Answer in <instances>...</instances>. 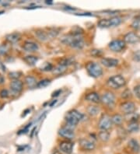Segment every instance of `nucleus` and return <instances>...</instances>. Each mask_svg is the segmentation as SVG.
<instances>
[{
  "label": "nucleus",
  "mask_w": 140,
  "mask_h": 154,
  "mask_svg": "<svg viewBox=\"0 0 140 154\" xmlns=\"http://www.w3.org/2000/svg\"><path fill=\"white\" fill-rule=\"evenodd\" d=\"M61 42L65 45H69L70 47L76 49H82L85 45L82 36L78 34H67L61 38Z\"/></svg>",
  "instance_id": "nucleus-1"
},
{
  "label": "nucleus",
  "mask_w": 140,
  "mask_h": 154,
  "mask_svg": "<svg viewBox=\"0 0 140 154\" xmlns=\"http://www.w3.org/2000/svg\"><path fill=\"white\" fill-rule=\"evenodd\" d=\"M82 119V115L76 110H71L68 111L65 115V121L67 122L68 125L76 127L79 122Z\"/></svg>",
  "instance_id": "nucleus-2"
},
{
  "label": "nucleus",
  "mask_w": 140,
  "mask_h": 154,
  "mask_svg": "<svg viewBox=\"0 0 140 154\" xmlns=\"http://www.w3.org/2000/svg\"><path fill=\"white\" fill-rule=\"evenodd\" d=\"M107 83L110 88L119 89L120 87H124L126 82H125V79L123 76L120 75H116L110 77L107 81Z\"/></svg>",
  "instance_id": "nucleus-3"
},
{
  "label": "nucleus",
  "mask_w": 140,
  "mask_h": 154,
  "mask_svg": "<svg viewBox=\"0 0 140 154\" xmlns=\"http://www.w3.org/2000/svg\"><path fill=\"white\" fill-rule=\"evenodd\" d=\"M86 71L89 75L94 78L100 77L103 74V69L101 66L96 62H89L86 66Z\"/></svg>",
  "instance_id": "nucleus-4"
},
{
  "label": "nucleus",
  "mask_w": 140,
  "mask_h": 154,
  "mask_svg": "<svg viewBox=\"0 0 140 154\" xmlns=\"http://www.w3.org/2000/svg\"><path fill=\"white\" fill-rule=\"evenodd\" d=\"M98 125L102 131H107L110 129L112 125L111 119L109 118L107 115H103L100 119Z\"/></svg>",
  "instance_id": "nucleus-5"
},
{
  "label": "nucleus",
  "mask_w": 140,
  "mask_h": 154,
  "mask_svg": "<svg viewBox=\"0 0 140 154\" xmlns=\"http://www.w3.org/2000/svg\"><path fill=\"white\" fill-rule=\"evenodd\" d=\"M108 46L111 51L118 52L125 48V42L124 41H121V40H114L109 44Z\"/></svg>",
  "instance_id": "nucleus-6"
},
{
  "label": "nucleus",
  "mask_w": 140,
  "mask_h": 154,
  "mask_svg": "<svg viewBox=\"0 0 140 154\" xmlns=\"http://www.w3.org/2000/svg\"><path fill=\"white\" fill-rule=\"evenodd\" d=\"M101 100L104 104H106L107 106H111L114 103L115 97H114V94L113 93L106 92L102 95Z\"/></svg>",
  "instance_id": "nucleus-7"
},
{
  "label": "nucleus",
  "mask_w": 140,
  "mask_h": 154,
  "mask_svg": "<svg viewBox=\"0 0 140 154\" xmlns=\"http://www.w3.org/2000/svg\"><path fill=\"white\" fill-rule=\"evenodd\" d=\"M135 106L132 102H125L121 104V111L125 113V115H129L131 113L135 112Z\"/></svg>",
  "instance_id": "nucleus-8"
},
{
  "label": "nucleus",
  "mask_w": 140,
  "mask_h": 154,
  "mask_svg": "<svg viewBox=\"0 0 140 154\" xmlns=\"http://www.w3.org/2000/svg\"><path fill=\"white\" fill-rule=\"evenodd\" d=\"M58 134H59L62 137L65 138V139H73L75 137V133L72 129H69L68 128H60L59 131H58Z\"/></svg>",
  "instance_id": "nucleus-9"
},
{
  "label": "nucleus",
  "mask_w": 140,
  "mask_h": 154,
  "mask_svg": "<svg viewBox=\"0 0 140 154\" xmlns=\"http://www.w3.org/2000/svg\"><path fill=\"white\" fill-rule=\"evenodd\" d=\"M79 146L85 150H93L95 148L94 143L86 139H82L79 140Z\"/></svg>",
  "instance_id": "nucleus-10"
},
{
  "label": "nucleus",
  "mask_w": 140,
  "mask_h": 154,
  "mask_svg": "<svg viewBox=\"0 0 140 154\" xmlns=\"http://www.w3.org/2000/svg\"><path fill=\"white\" fill-rule=\"evenodd\" d=\"M60 149L62 151L65 153L70 154L73 151V143H72L71 142L69 141H64L62 142L59 145Z\"/></svg>",
  "instance_id": "nucleus-11"
},
{
  "label": "nucleus",
  "mask_w": 140,
  "mask_h": 154,
  "mask_svg": "<svg viewBox=\"0 0 140 154\" xmlns=\"http://www.w3.org/2000/svg\"><path fill=\"white\" fill-rule=\"evenodd\" d=\"M139 41V38L138 37L137 34H135L133 32L128 33L125 34V38H124V42L128 44H135Z\"/></svg>",
  "instance_id": "nucleus-12"
},
{
  "label": "nucleus",
  "mask_w": 140,
  "mask_h": 154,
  "mask_svg": "<svg viewBox=\"0 0 140 154\" xmlns=\"http://www.w3.org/2000/svg\"><path fill=\"white\" fill-rule=\"evenodd\" d=\"M101 63L104 66L108 68L114 67L118 65V60L114 59V58H104L101 59Z\"/></svg>",
  "instance_id": "nucleus-13"
},
{
  "label": "nucleus",
  "mask_w": 140,
  "mask_h": 154,
  "mask_svg": "<svg viewBox=\"0 0 140 154\" xmlns=\"http://www.w3.org/2000/svg\"><path fill=\"white\" fill-rule=\"evenodd\" d=\"M10 88L13 90L14 93H17L19 94L23 90V83L20 80L16 79L13 80L11 83H10Z\"/></svg>",
  "instance_id": "nucleus-14"
},
{
  "label": "nucleus",
  "mask_w": 140,
  "mask_h": 154,
  "mask_svg": "<svg viewBox=\"0 0 140 154\" xmlns=\"http://www.w3.org/2000/svg\"><path fill=\"white\" fill-rule=\"evenodd\" d=\"M6 41L10 44H15L17 42H19L21 38V35L20 33H12V34H8L6 37Z\"/></svg>",
  "instance_id": "nucleus-15"
},
{
  "label": "nucleus",
  "mask_w": 140,
  "mask_h": 154,
  "mask_svg": "<svg viewBox=\"0 0 140 154\" xmlns=\"http://www.w3.org/2000/svg\"><path fill=\"white\" fill-rule=\"evenodd\" d=\"M23 49L26 51H30V52H33V51H36L38 50V45L34 42H25V44L23 46Z\"/></svg>",
  "instance_id": "nucleus-16"
},
{
  "label": "nucleus",
  "mask_w": 140,
  "mask_h": 154,
  "mask_svg": "<svg viewBox=\"0 0 140 154\" xmlns=\"http://www.w3.org/2000/svg\"><path fill=\"white\" fill-rule=\"evenodd\" d=\"M85 99L88 101L93 102V103H99L101 101V98H100V96L97 93L95 92H92L88 94L86 97H85Z\"/></svg>",
  "instance_id": "nucleus-17"
},
{
  "label": "nucleus",
  "mask_w": 140,
  "mask_h": 154,
  "mask_svg": "<svg viewBox=\"0 0 140 154\" xmlns=\"http://www.w3.org/2000/svg\"><path fill=\"white\" fill-rule=\"evenodd\" d=\"M35 36L37 38V39L40 40L41 42H45V41H47V40H48L50 38V37L48 35V33L41 30L36 31Z\"/></svg>",
  "instance_id": "nucleus-18"
},
{
  "label": "nucleus",
  "mask_w": 140,
  "mask_h": 154,
  "mask_svg": "<svg viewBox=\"0 0 140 154\" xmlns=\"http://www.w3.org/2000/svg\"><path fill=\"white\" fill-rule=\"evenodd\" d=\"M129 147L134 152H138L140 150V146L135 139H131L129 142Z\"/></svg>",
  "instance_id": "nucleus-19"
},
{
  "label": "nucleus",
  "mask_w": 140,
  "mask_h": 154,
  "mask_svg": "<svg viewBox=\"0 0 140 154\" xmlns=\"http://www.w3.org/2000/svg\"><path fill=\"white\" fill-rule=\"evenodd\" d=\"M25 83L27 85L28 87L30 88H34V87H37V80L34 77L31 76V75H28L25 78Z\"/></svg>",
  "instance_id": "nucleus-20"
},
{
  "label": "nucleus",
  "mask_w": 140,
  "mask_h": 154,
  "mask_svg": "<svg viewBox=\"0 0 140 154\" xmlns=\"http://www.w3.org/2000/svg\"><path fill=\"white\" fill-rule=\"evenodd\" d=\"M66 69H67L66 66H62V65H58V66H57L56 67L53 68L52 73L54 74V75H62V74H63L64 72L66 71Z\"/></svg>",
  "instance_id": "nucleus-21"
},
{
  "label": "nucleus",
  "mask_w": 140,
  "mask_h": 154,
  "mask_svg": "<svg viewBox=\"0 0 140 154\" xmlns=\"http://www.w3.org/2000/svg\"><path fill=\"white\" fill-rule=\"evenodd\" d=\"M75 62V58L73 57H66V58H62V60L60 61L59 65H62V66H66L68 67L70 65L73 64V62Z\"/></svg>",
  "instance_id": "nucleus-22"
},
{
  "label": "nucleus",
  "mask_w": 140,
  "mask_h": 154,
  "mask_svg": "<svg viewBox=\"0 0 140 154\" xmlns=\"http://www.w3.org/2000/svg\"><path fill=\"white\" fill-rule=\"evenodd\" d=\"M125 119L130 122H136L137 120L139 119V115L137 113L133 112L129 114V115H125Z\"/></svg>",
  "instance_id": "nucleus-23"
},
{
  "label": "nucleus",
  "mask_w": 140,
  "mask_h": 154,
  "mask_svg": "<svg viewBox=\"0 0 140 154\" xmlns=\"http://www.w3.org/2000/svg\"><path fill=\"white\" fill-rule=\"evenodd\" d=\"M37 57L34 56V55H28L24 58V61L30 66H34L35 65L36 62H37Z\"/></svg>",
  "instance_id": "nucleus-24"
},
{
  "label": "nucleus",
  "mask_w": 140,
  "mask_h": 154,
  "mask_svg": "<svg viewBox=\"0 0 140 154\" xmlns=\"http://www.w3.org/2000/svg\"><path fill=\"white\" fill-rule=\"evenodd\" d=\"M139 129V125L137 122H130L128 125V130L130 132H136Z\"/></svg>",
  "instance_id": "nucleus-25"
},
{
  "label": "nucleus",
  "mask_w": 140,
  "mask_h": 154,
  "mask_svg": "<svg viewBox=\"0 0 140 154\" xmlns=\"http://www.w3.org/2000/svg\"><path fill=\"white\" fill-rule=\"evenodd\" d=\"M100 111V109L98 108V107H97V106H89V107H87V112L88 114L90 115H91V116H95V115H97L98 113H99Z\"/></svg>",
  "instance_id": "nucleus-26"
},
{
  "label": "nucleus",
  "mask_w": 140,
  "mask_h": 154,
  "mask_svg": "<svg viewBox=\"0 0 140 154\" xmlns=\"http://www.w3.org/2000/svg\"><path fill=\"white\" fill-rule=\"evenodd\" d=\"M98 136H99V139H101V141L107 142L109 140L110 134H109L108 132H107V131H101L99 133V135H98Z\"/></svg>",
  "instance_id": "nucleus-27"
},
{
  "label": "nucleus",
  "mask_w": 140,
  "mask_h": 154,
  "mask_svg": "<svg viewBox=\"0 0 140 154\" xmlns=\"http://www.w3.org/2000/svg\"><path fill=\"white\" fill-rule=\"evenodd\" d=\"M98 26L100 27H104V28H107V27H110V19H102L98 22Z\"/></svg>",
  "instance_id": "nucleus-28"
},
{
  "label": "nucleus",
  "mask_w": 140,
  "mask_h": 154,
  "mask_svg": "<svg viewBox=\"0 0 140 154\" xmlns=\"http://www.w3.org/2000/svg\"><path fill=\"white\" fill-rule=\"evenodd\" d=\"M111 121H112V123H114V125H121L123 122V118L120 115H114V116L111 118Z\"/></svg>",
  "instance_id": "nucleus-29"
},
{
  "label": "nucleus",
  "mask_w": 140,
  "mask_h": 154,
  "mask_svg": "<svg viewBox=\"0 0 140 154\" xmlns=\"http://www.w3.org/2000/svg\"><path fill=\"white\" fill-rule=\"evenodd\" d=\"M51 83V80L48 79H45L38 82L37 84V87L38 88H45V87H48Z\"/></svg>",
  "instance_id": "nucleus-30"
},
{
  "label": "nucleus",
  "mask_w": 140,
  "mask_h": 154,
  "mask_svg": "<svg viewBox=\"0 0 140 154\" xmlns=\"http://www.w3.org/2000/svg\"><path fill=\"white\" fill-rule=\"evenodd\" d=\"M10 45L7 44H2L0 45V55H6V53L9 51Z\"/></svg>",
  "instance_id": "nucleus-31"
},
{
  "label": "nucleus",
  "mask_w": 140,
  "mask_h": 154,
  "mask_svg": "<svg viewBox=\"0 0 140 154\" xmlns=\"http://www.w3.org/2000/svg\"><path fill=\"white\" fill-rule=\"evenodd\" d=\"M110 26H117L121 23V19L118 17H114L110 18Z\"/></svg>",
  "instance_id": "nucleus-32"
},
{
  "label": "nucleus",
  "mask_w": 140,
  "mask_h": 154,
  "mask_svg": "<svg viewBox=\"0 0 140 154\" xmlns=\"http://www.w3.org/2000/svg\"><path fill=\"white\" fill-rule=\"evenodd\" d=\"M41 70L42 71H52L53 69V66L51 63H48V62H46L43 66H41Z\"/></svg>",
  "instance_id": "nucleus-33"
},
{
  "label": "nucleus",
  "mask_w": 140,
  "mask_h": 154,
  "mask_svg": "<svg viewBox=\"0 0 140 154\" xmlns=\"http://www.w3.org/2000/svg\"><path fill=\"white\" fill-rule=\"evenodd\" d=\"M132 26L134 29L140 30V19H135L132 23Z\"/></svg>",
  "instance_id": "nucleus-34"
},
{
  "label": "nucleus",
  "mask_w": 140,
  "mask_h": 154,
  "mask_svg": "<svg viewBox=\"0 0 140 154\" xmlns=\"http://www.w3.org/2000/svg\"><path fill=\"white\" fill-rule=\"evenodd\" d=\"M21 73L19 72H10L9 73V77L12 78V79H14L16 80L17 79H18L19 77H20Z\"/></svg>",
  "instance_id": "nucleus-35"
},
{
  "label": "nucleus",
  "mask_w": 140,
  "mask_h": 154,
  "mask_svg": "<svg viewBox=\"0 0 140 154\" xmlns=\"http://www.w3.org/2000/svg\"><path fill=\"white\" fill-rule=\"evenodd\" d=\"M9 96V93L6 90H2L1 92H0V97L2 98H6Z\"/></svg>",
  "instance_id": "nucleus-36"
},
{
  "label": "nucleus",
  "mask_w": 140,
  "mask_h": 154,
  "mask_svg": "<svg viewBox=\"0 0 140 154\" xmlns=\"http://www.w3.org/2000/svg\"><path fill=\"white\" fill-rule=\"evenodd\" d=\"M121 97H124V98L130 97H131L130 90H125V91H124V92L122 93V94H121Z\"/></svg>",
  "instance_id": "nucleus-37"
},
{
  "label": "nucleus",
  "mask_w": 140,
  "mask_h": 154,
  "mask_svg": "<svg viewBox=\"0 0 140 154\" xmlns=\"http://www.w3.org/2000/svg\"><path fill=\"white\" fill-rule=\"evenodd\" d=\"M134 92L137 97L140 99V85H138L134 88Z\"/></svg>",
  "instance_id": "nucleus-38"
},
{
  "label": "nucleus",
  "mask_w": 140,
  "mask_h": 154,
  "mask_svg": "<svg viewBox=\"0 0 140 154\" xmlns=\"http://www.w3.org/2000/svg\"><path fill=\"white\" fill-rule=\"evenodd\" d=\"M102 53H101V51L100 50H92L91 51V55H94V56H99Z\"/></svg>",
  "instance_id": "nucleus-39"
},
{
  "label": "nucleus",
  "mask_w": 140,
  "mask_h": 154,
  "mask_svg": "<svg viewBox=\"0 0 140 154\" xmlns=\"http://www.w3.org/2000/svg\"><path fill=\"white\" fill-rule=\"evenodd\" d=\"M134 59L135 61H138V62H139L140 61V51H137V52L135 53Z\"/></svg>",
  "instance_id": "nucleus-40"
},
{
  "label": "nucleus",
  "mask_w": 140,
  "mask_h": 154,
  "mask_svg": "<svg viewBox=\"0 0 140 154\" xmlns=\"http://www.w3.org/2000/svg\"><path fill=\"white\" fill-rule=\"evenodd\" d=\"M4 83V78L2 75H0V84H2V83Z\"/></svg>",
  "instance_id": "nucleus-41"
},
{
  "label": "nucleus",
  "mask_w": 140,
  "mask_h": 154,
  "mask_svg": "<svg viewBox=\"0 0 140 154\" xmlns=\"http://www.w3.org/2000/svg\"><path fill=\"white\" fill-rule=\"evenodd\" d=\"M4 13L3 11H1V12H0V14H2V13Z\"/></svg>",
  "instance_id": "nucleus-42"
}]
</instances>
